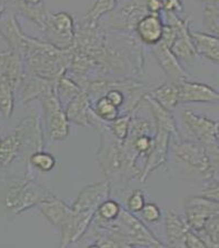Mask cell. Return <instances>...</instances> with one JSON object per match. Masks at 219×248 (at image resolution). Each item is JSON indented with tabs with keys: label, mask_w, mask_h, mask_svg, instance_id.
Wrapping results in <instances>:
<instances>
[{
	"label": "cell",
	"mask_w": 219,
	"mask_h": 248,
	"mask_svg": "<svg viewBox=\"0 0 219 248\" xmlns=\"http://www.w3.org/2000/svg\"><path fill=\"white\" fill-rule=\"evenodd\" d=\"M168 158L173 171L186 180H203L205 186L218 183V161L205 146L192 138H184L180 131L172 136Z\"/></svg>",
	"instance_id": "1"
},
{
	"label": "cell",
	"mask_w": 219,
	"mask_h": 248,
	"mask_svg": "<svg viewBox=\"0 0 219 248\" xmlns=\"http://www.w3.org/2000/svg\"><path fill=\"white\" fill-rule=\"evenodd\" d=\"M110 195L111 185L108 179L92 184L80 190L70 206L67 220L59 227L62 232L59 247L65 248L76 244L84 236L96 215L98 206Z\"/></svg>",
	"instance_id": "2"
},
{
	"label": "cell",
	"mask_w": 219,
	"mask_h": 248,
	"mask_svg": "<svg viewBox=\"0 0 219 248\" xmlns=\"http://www.w3.org/2000/svg\"><path fill=\"white\" fill-rule=\"evenodd\" d=\"M20 56L25 73L57 81L69 68L73 47L60 49L46 40L27 36Z\"/></svg>",
	"instance_id": "3"
},
{
	"label": "cell",
	"mask_w": 219,
	"mask_h": 248,
	"mask_svg": "<svg viewBox=\"0 0 219 248\" xmlns=\"http://www.w3.org/2000/svg\"><path fill=\"white\" fill-rule=\"evenodd\" d=\"M90 228L107 235L118 242L120 247H166L154 232L133 213L122 208L118 217L110 221L100 220L95 216Z\"/></svg>",
	"instance_id": "4"
},
{
	"label": "cell",
	"mask_w": 219,
	"mask_h": 248,
	"mask_svg": "<svg viewBox=\"0 0 219 248\" xmlns=\"http://www.w3.org/2000/svg\"><path fill=\"white\" fill-rule=\"evenodd\" d=\"M56 195L41 185L35 176L25 174L22 178H15L0 191V213L7 217H16L41 202Z\"/></svg>",
	"instance_id": "5"
},
{
	"label": "cell",
	"mask_w": 219,
	"mask_h": 248,
	"mask_svg": "<svg viewBox=\"0 0 219 248\" xmlns=\"http://www.w3.org/2000/svg\"><path fill=\"white\" fill-rule=\"evenodd\" d=\"M95 128L98 130L100 136L99 147L96 154L97 160L101 169L107 176V179L110 182L111 186H115L116 189H127L128 185L125 183L123 177V158L122 150H120V141L117 139L110 130L107 123L97 119Z\"/></svg>",
	"instance_id": "6"
},
{
	"label": "cell",
	"mask_w": 219,
	"mask_h": 248,
	"mask_svg": "<svg viewBox=\"0 0 219 248\" xmlns=\"http://www.w3.org/2000/svg\"><path fill=\"white\" fill-rule=\"evenodd\" d=\"M40 101L46 141L58 142L65 140L70 134V123L68 122L65 108L56 96L55 90L44 95Z\"/></svg>",
	"instance_id": "7"
},
{
	"label": "cell",
	"mask_w": 219,
	"mask_h": 248,
	"mask_svg": "<svg viewBox=\"0 0 219 248\" xmlns=\"http://www.w3.org/2000/svg\"><path fill=\"white\" fill-rule=\"evenodd\" d=\"M183 122L186 125L191 138L205 146L209 155L214 159L219 160V141L217 120H213L197 112L185 109L180 112Z\"/></svg>",
	"instance_id": "8"
},
{
	"label": "cell",
	"mask_w": 219,
	"mask_h": 248,
	"mask_svg": "<svg viewBox=\"0 0 219 248\" xmlns=\"http://www.w3.org/2000/svg\"><path fill=\"white\" fill-rule=\"evenodd\" d=\"M46 41L60 49H68L75 44L76 22L71 14L67 11L47 13L44 24Z\"/></svg>",
	"instance_id": "9"
},
{
	"label": "cell",
	"mask_w": 219,
	"mask_h": 248,
	"mask_svg": "<svg viewBox=\"0 0 219 248\" xmlns=\"http://www.w3.org/2000/svg\"><path fill=\"white\" fill-rule=\"evenodd\" d=\"M166 18H167V25L172 26V29L175 30L176 37L173 43L171 46V50L175 57L179 62H191L196 57L194 44L190 37V17L187 16L185 18L179 17V15L165 13Z\"/></svg>",
	"instance_id": "10"
},
{
	"label": "cell",
	"mask_w": 219,
	"mask_h": 248,
	"mask_svg": "<svg viewBox=\"0 0 219 248\" xmlns=\"http://www.w3.org/2000/svg\"><path fill=\"white\" fill-rule=\"evenodd\" d=\"M178 133H172L169 129L155 127L153 148L148 154V156H147L145 164H143L141 177H139V182L143 184V185L147 183L149 175L152 172H154L156 169L160 168L161 166H164L165 164H167L169 144H171L172 136Z\"/></svg>",
	"instance_id": "11"
},
{
	"label": "cell",
	"mask_w": 219,
	"mask_h": 248,
	"mask_svg": "<svg viewBox=\"0 0 219 248\" xmlns=\"http://www.w3.org/2000/svg\"><path fill=\"white\" fill-rule=\"evenodd\" d=\"M185 204L184 219L194 232L202 229L211 216L219 214V202L211 201L200 195L188 197Z\"/></svg>",
	"instance_id": "12"
},
{
	"label": "cell",
	"mask_w": 219,
	"mask_h": 248,
	"mask_svg": "<svg viewBox=\"0 0 219 248\" xmlns=\"http://www.w3.org/2000/svg\"><path fill=\"white\" fill-rule=\"evenodd\" d=\"M68 122L81 127H94L97 122L92 109V99L85 90H81L65 106Z\"/></svg>",
	"instance_id": "13"
},
{
	"label": "cell",
	"mask_w": 219,
	"mask_h": 248,
	"mask_svg": "<svg viewBox=\"0 0 219 248\" xmlns=\"http://www.w3.org/2000/svg\"><path fill=\"white\" fill-rule=\"evenodd\" d=\"M178 85L179 104L190 103H216L219 99V93L209 85L189 79L177 82Z\"/></svg>",
	"instance_id": "14"
},
{
	"label": "cell",
	"mask_w": 219,
	"mask_h": 248,
	"mask_svg": "<svg viewBox=\"0 0 219 248\" xmlns=\"http://www.w3.org/2000/svg\"><path fill=\"white\" fill-rule=\"evenodd\" d=\"M152 51L169 81L179 82L189 79V75L186 73L179 60L172 54L171 47L160 41L156 46L152 47Z\"/></svg>",
	"instance_id": "15"
},
{
	"label": "cell",
	"mask_w": 219,
	"mask_h": 248,
	"mask_svg": "<svg viewBox=\"0 0 219 248\" xmlns=\"http://www.w3.org/2000/svg\"><path fill=\"white\" fill-rule=\"evenodd\" d=\"M161 15L146 14L135 25V33L141 43L150 48L160 43L164 30Z\"/></svg>",
	"instance_id": "16"
},
{
	"label": "cell",
	"mask_w": 219,
	"mask_h": 248,
	"mask_svg": "<svg viewBox=\"0 0 219 248\" xmlns=\"http://www.w3.org/2000/svg\"><path fill=\"white\" fill-rule=\"evenodd\" d=\"M56 81L45 79L35 75L25 73L20 87V101L22 105H27L35 99H40L47 93L55 90Z\"/></svg>",
	"instance_id": "17"
},
{
	"label": "cell",
	"mask_w": 219,
	"mask_h": 248,
	"mask_svg": "<svg viewBox=\"0 0 219 248\" xmlns=\"http://www.w3.org/2000/svg\"><path fill=\"white\" fill-rule=\"evenodd\" d=\"M186 221L173 210H168L165 218V232L167 238V246L184 248L185 238L189 231Z\"/></svg>",
	"instance_id": "18"
},
{
	"label": "cell",
	"mask_w": 219,
	"mask_h": 248,
	"mask_svg": "<svg viewBox=\"0 0 219 248\" xmlns=\"http://www.w3.org/2000/svg\"><path fill=\"white\" fill-rule=\"evenodd\" d=\"M190 37L194 44L197 56L209 60L215 65L219 62V38L211 33L192 30L190 28Z\"/></svg>",
	"instance_id": "19"
},
{
	"label": "cell",
	"mask_w": 219,
	"mask_h": 248,
	"mask_svg": "<svg viewBox=\"0 0 219 248\" xmlns=\"http://www.w3.org/2000/svg\"><path fill=\"white\" fill-rule=\"evenodd\" d=\"M37 207H38L39 212L46 217L49 223L58 227L65 223L70 214V206H68L58 196L41 202Z\"/></svg>",
	"instance_id": "20"
},
{
	"label": "cell",
	"mask_w": 219,
	"mask_h": 248,
	"mask_svg": "<svg viewBox=\"0 0 219 248\" xmlns=\"http://www.w3.org/2000/svg\"><path fill=\"white\" fill-rule=\"evenodd\" d=\"M148 95L167 110L172 111L173 108H176V106L179 105L177 82L168 80L167 82H164V84L150 89Z\"/></svg>",
	"instance_id": "21"
},
{
	"label": "cell",
	"mask_w": 219,
	"mask_h": 248,
	"mask_svg": "<svg viewBox=\"0 0 219 248\" xmlns=\"http://www.w3.org/2000/svg\"><path fill=\"white\" fill-rule=\"evenodd\" d=\"M56 165H57L56 157L52 154L46 152V150L40 149L31 153L27 157L26 168H29L32 171L49 172L54 170Z\"/></svg>",
	"instance_id": "22"
},
{
	"label": "cell",
	"mask_w": 219,
	"mask_h": 248,
	"mask_svg": "<svg viewBox=\"0 0 219 248\" xmlns=\"http://www.w3.org/2000/svg\"><path fill=\"white\" fill-rule=\"evenodd\" d=\"M81 88L79 87V85L76 81L71 79L69 76L63 75L56 81L55 86V93L57 98L59 99L60 103L65 108L66 105L74 98L75 96L78 95L81 92Z\"/></svg>",
	"instance_id": "23"
},
{
	"label": "cell",
	"mask_w": 219,
	"mask_h": 248,
	"mask_svg": "<svg viewBox=\"0 0 219 248\" xmlns=\"http://www.w3.org/2000/svg\"><path fill=\"white\" fill-rule=\"evenodd\" d=\"M205 244L206 248L219 247V214L211 216L203 227L195 232Z\"/></svg>",
	"instance_id": "24"
},
{
	"label": "cell",
	"mask_w": 219,
	"mask_h": 248,
	"mask_svg": "<svg viewBox=\"0 0 219 248\" xmlns=\"http://www.w3.org/2000/svg\"><path fill=\"white\" fill-rule=\"evenodd\" d=\"M15 89L6 77L0 76V112L5 118H10L15 108Z\"/></svg>",
	"instance_id": "25"
},
{
	"label": "cell",
	"mask_w": 219,
	"mask_h": 248,
	"mask_svg": "<svg viewBox=\"0 0 219 248\" xmlns=\"http://www.w3.org/2000/svg\"><path fill=\"white\" fill-rule=\"evenodd\" d=\"M92 109L96 117L105 123H110L120 115L119 108L112 105L106 96H101L92 101Z\"/></svg>",
	"instance_id": "26"
},
{
	"label": "cell",
	"mask_w": 219,
	"mask_h": 248,
	"mask_svg": "<svg viewBox=\"0 0 219 248\" xmlns=\"http://www.w3.org/2000/svg\"><path fill=\"white\" fill-rule=\"evenodd\" d=\"M119 0H97L88 13L85 15V19L89 21H99L105 15L110 14L116 9Z\"/></svg>",
	"instance_id": "27"
},
{
	"label": "cell",
	"mask_w": 219,
	"mask_h": 248,
	"mask_svg": "<svg viewBox=\"0 0 219 248\" xmlns=\"http://www.w3.org/2000/svg\"><path fill=\"white\" fill-rule=\"evenodd\" d=\"M122 206L115 199L107 198L98 206L96 217L100 220L105 221H110L116 219L118 217L120 210H122Z\"/></svg>",
	"instance_id": "28"
},
{
	"label": "cell",
	"mask_w": 219,
	"mask_h": 248,
	"mask_svg": "<svg viewBox=\"0 0 219 248\" xmlns=\"http://www.w3.org/2000/svg\"><path fill=\"white\" fill-rule=\"evenodd\" d=\"M203 21L211 35L219 37V3H209L203 8Z\"/></svg>",
	"instance_id": "29"
},
{
	"label": "cell",
	"mask_w": 219,
	"mask_h": 248,
	"mask_svg": "<svg viewBox=\"0 0 219 248\" xmlns=\"http://www.w3.org/2000/svg\"><path fill=\"white\" fill-rule=\"evenodd\" d=\"M133 114H128V112H126V114L119 115L118 117L115 120H112V122L107 123L109 130L111 131L112 135H114L119 141H123L124 139L127 137L128 129H129L130 118Z\"/></svg>",
	"instance_id": "30"
},
{
	"label": "cell",
	"mask_w": 219,
	"mask_h": 248,
	"mask_svg": "<svg viewBox=\"0 0 219 248\" xmlns=\"http://www.w3.org/2000/svg\"><path fill=\"white\" fill-rule=\"evenodd\" d=\"M146 204L145 194L141 188L131 189L129 195L126 199V209L128 212L136 214L139 213L142 209L143 205Z\"/></svg>",
	"instance_id": "31"
},
{
	"label": "cell",
	"mask_w": 219,
	"mask_h": 248,
	"mask_svg": "<svg viewBox=\"0 0 219 248\" xmlns=\"http://www.w3.org/2000/svg\"><path fill=\"white\" fill-rule=\"evenodd\" d=\"M139 213H141V218L145 220L147 224L150 225L159 223L162 218L161 209L159 208V206L155 204V202H146Z\"/></svg>",
	"instance_id": "32"
},
{
	"label": "cell",
	"mask_w": 219,
	"mask_h": 248,
	"mask_svg": "<svg viewBox=\"0 0 219 248\" xmlns=\"http://www.w3.org/2000/svg\"><path fill=\"white\" fill-rule=\"evenodd\" d=\"M105 96L106 98L110 101L112 105H115L117 108L123 107L125 101H126V95H125V93L117 88H112L110 90H108Z\"/></svg>",
	"instance_id": "33"
},
{
	"label": "cell",
	"mask_w": 219,
	"mask_h": 248,
	"mask_svg": "<svg viewBox=\"0 0 219 248\" xmlns=\"http://www.w3.org/2000/svg\"><path fill=\"white\" fill-rule=\"evenodd\" d=\"M185 247L186 248H206L205 244L202 240V238L196 234L194 231L189 229L185 238Z\"/></svg>",
	"instance_id": "34"
},
{
	"label": "cell",
	"mask_w": 219,
	"mask_h": 248,
	"mask_svg": "<svg viewBox=\"0 0 219 248\" xmlns=\"http://www.w3.org/2000/svg\"><path fill=\"white\" fill-rule=\"evenodd\" d=\"M184 5L181 0H164V10L165 13H172L179 15L183 13Z\"/></svg>",
	"instance_id": "35"
},
{
	"label": "cell",
	"mask_w": 219,
	"mask_h": 248,
	"mask_svg": "<svg viewBox=\"0 0 219 248\" xmlns=\"http://www.w3.org/2000/svg\"><path fill=\"white\" fill-rule=\"evenodd\" d=\"M145 7L147 14L160 15L164 10V0H146Z\"/></svg>",
	"instance_id": "36"
},
{
	"label": "cell",
	"mask_w": 219,
	"mask_h": 248,
	"mask_svg": "<svg viewBox=\"0 0 219 248\" xmlns=\"http://www.w3.org/2000/svg\"><path fill=\"white\" fill-rule=\"evenodd\" d=\"M21 1L28 3V5H32V6H39L44 3V0H21Z\"/></svg>",
	"instance_id": "37"
},
{
	"label": "cell",
	"mask_w": 219,
	"mask_h": 248,
	"mask_svg": "<svg viewBox=\"0 0 219 248\" xmlns=\"http://www.w3.org/2000/svg\"><path fill=\"white\" fill-rule=\"evenodd\" d=\"M197 1L205 3V5H209V3H219V0H197Z\"/></svg>",
	"instance_id": "38"
},
{
	"label": "cell",
	"mask_w": 219,
	"mask_h": 248,
	"mask_svg": "<svg viewBox=\"0 0 219 248\" xmlns=\"http://www.w3.org/2000/svg\"><path fill=\"white\" fill-rule=\"evenodd\" d=\"M7 9V6L6 5H2V3H0V19H1L3 15L6 14V10Z\"/></svg>",
	"instance_id": "39"
},
{
	"label": "cell",
	"mask_w": 219,
	"mask_h": 248,
	"mask_svg": "<svg viewBox=\"0 0 219 248\" xmlns=\"http://www.w3.org/2000/svg\"><path fill=\"white\" fill-rule=\"evenodd\" d=\"M16 1V0H0V3H2V5H10L13 6L14 2Z\"/></svg>",
	"instance_id": "40"
}]
</instances>
